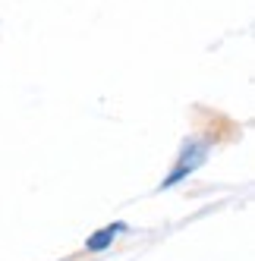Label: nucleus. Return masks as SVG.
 <instances>
[{
    "instance_id": "nucleus-1",
    "label": "nucleus",
    "mask_w": 255,
    "mask_h": 261,
    "mask_svg": "<svg viewBox=\"0 0 255 261\" xmlns=\"http://www.w3.org/2000/svg\"><path fill=\"white\" fill-rule=\"evenodd\" d=\"M123 230H126V223H111V227H104L101 233L88 236L85 249H88V252H104V249H107V246L114 242V236H117V233H123Z\"/></svg>"
}]
</instances>
